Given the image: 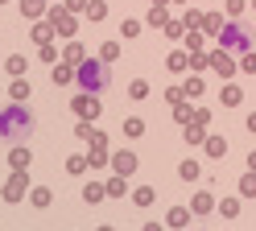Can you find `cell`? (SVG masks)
I'll return each instance as SVG.
<instances>
[{"label": "cell", "instance_id": "obj_12", "mask_svg": "<svg viewBox=\"0 0 256 231\" xmlns=\"http://www.w3.org/2000/svg\"><path fill=\"white\" fill-rule=\"evenodd\" d=\"M153 198H157L153 186H136V190H132V206H153Z\"/></svg>", "mask_w": 256, "mask_h": 231}, {"label": "cell", "instance_id": "obj_10", "mask_svg": "<svg viewBox=\"0 0 256 231\" xmlns=\"http://www.w3.org/2000/svg\"><path fill=\"white\" fill-rule=\"evenodd\" d=\"M50 78H54V87H66V82L74 78V70H70V62H54V70H50Z\"/></svg>", "mask_w": 256, "mask_h": 231}, {"label": "cell", "instance_id": "obj_13", "mask_svg": "<svg viewBox=\"0 0 256 231\" xmlns=\"http://www.w3.org/2000/svg\"><path fill=\"white\" fill-rule=\"evenodd\" d=\"M202 144H206V157H228V140L223 136H206Z\"/></svg>", "mask_w": 256, "mask_h": 231}, {"label": "cell", "instance_id": "obj_28", "mask_svg": "<svg viewBox=\"0 0 256 231\" xmlns=\"http://www.w3.org/2000/svg\"><path fill=\"white\" fill-rule=\"evenodd\" d=\"M87 16H91V21H104V16H108L104 0H91V4H87Z\"/></svg>", "mask_w": 256, "mask_h": 231}, {"label": "cell", "instance_id": "obj_38", "mask_svg": "<svg viewBox=\"0 0 256 231\" xmlns=\"http://www.w3.org/2000/svg\"><path fill=\"white\" fill-rule=\"evenodd\" d=\"M42 62H50V66L58 62V54H54V46H50V42H46V46H42Z\"/></svg>", "mask_w": 256, "mask_h": 231}, {"label": "cell", "instance_id": "obj_37", "mask_svg": "<svg viewBox=\"0 0 256 231\" xmlns=\"http://www.w3.org/2000/svg\"><path fill=\"white\" fill-rule=\"evenodd\" d=\"M91 0H66V12H87Z\"/></svg>", "mask_w": 256, "mask_h": 231}, {"label": "cell", "instance_id": "obj_16", "mask_svg": "<svg viewBox=\"0 0 256 231\" xmlns=\"http://www.w3.org/2000/svg\"><path fill=\"white\" fill-rule=\"evenodd\" d=\"M240 198H256V170H248L240 178Z\"/></svg>", "mask_w": 256, "mask_h": 231}, {"label": "cell", "instance_id": "obj_17", "mask_svg": "<svg viewBox=\"0 0 256 231\" xmlns=\"http://www.w3.org/2000/svg\"><path fill=\"white\" fill-rule=\"evenodd\" d=\"M29 202H34L38 210H46V206H50V202H54V194H50V190H46V186H38L34 194H29Z\"/></svg>", "mask_w": 256, "mask_h": 231}, {"label": "cell", "instance_id": "obj_47", "mask_svg": "<svg viewBox=\"0 0 256 231\" xmlns=\"http://www.w3.org/2000/svg\"><path fill=\"white\" fill-rule=\"evenodd\" d=\"M186 231H190V227H186Z\"/></svg>", "mask_w": 256, "mask_h": 231}, {"label": "cell", "instance_id": "obj_27", "mask_svg": "<svg viewBox=\"0 0 256 231\" xmlns=\"http://www.w3.org/2000/svg\"><path fill=\"white\" fill-rule=\"evenodd\" d=\"M104 194H108V190H104V186H95V182H91V186H83V202H100Z\"/></svg>", "mask_w": 256, "mask_h": 231}, {"label": "cell", "instance_id": "obj_30", "mask_svg": "<svg viewBox=\"0 0 256 231\" xmlns=\"http://www.w3.org/2000/svg\"><path fill=\"white\" fill-rule=\"evenodd\" d=\"M50 38H54V25H38V29H34V42H38V46H46Z\"/></svg>", "mask_w": 256, "mask_h": 231}, {"label": "cell", "instance_id": "obj_34", "mask_svg": "<svg viewBox=\"0 0 256 231\" xmlns=\"http://www.w3.org/2000/svg\"><path fill=\"white\" fill-rule=\"evenodd\" d=\"M136 33H140V21H124L120 25V38H136Z\"/></svg>", "mask_w": 256, "mask_h": 231}, {"label": "cell", "instance_id": "obj_2", "mask_svg": "<svg viewBox=\"0 0 256 231\" xmlns=\"http://www.w3.org/2000/svg\"><path fill=\"white\" fill-rule=\"evenodd\" d=\"M74 82H78L83 91H95V95H100L108 82H112L108 62H104V58H83V62H78V70H74Z\"/></svg>", "mask_w": 256, "mask_h": 231}, {"label": "cell", "instance_id": "obj_3", "mask_svg": "<svg viewBox=\"0 0 256 231\" xmlns=\"http://www.w3.org/2000/svg\"><path fill=\"white\" fill-rule=\"evenodd\" d=\"M219 46H223V50H236V54L252 50V33H248V25H240V21H228V25L219 29Z\"/></svg>", "mask_w": 256, "mask_h": 231}, {"label": "cell", "instance_id": "obj_21", "mask_svg": "<svg viewBox=\"0 0 256 231\" xmlns=\"http://www.w3.org/2000/svg\"><path fill=\"white\" fill-rule=\"evenodd\" d=\"M170 70H190V54L174 50V54H170Z\"/></svg>", "mask_w": 256, "mask_h": 231}, {"label": "cell", "instance_id": "obj_15", "mask_svg": "<svg viewBox=\"0 0 256 231\" xmlns=\"http://www.w3.org/2000/svg\"><path fill=\"white\" fill-rule=\"evenodd\" d=\"M190 206H194V214H211L215 210V198L202 190V194H194V202H190Z\"/></svg>", "mask_w": 256, "mask_h": 231}, {"label": "cell", "instance_id": "obj_24", "mask_svg": "<svg viewBox=\"0 0 256 231\" xmlns=\"http://www.w3.org/2000/svg\"><path fill=\"white\" fill-rule=\"evenodd\" d=\"M219 210H223V219H236V214H240V198H223Z\"/></svg>", "mask_w": 256, "mask_h": 231}, {"label": "cell", "instance_id": "obj_20", "mask_svg": "<svg viewBox=\"0 0 256 231\" xmlns=\"http://www.w3.org/2000/svg\"><path fill=\"white\" fill-rule=\"evenodd\" d=\"M182 95H190V99H198V95H202V78H198V74H190V78L182 82Z\"/></svg>", "mask_w": 256, "mask_h": 231}, {"label": "cell", "instance_id": "obj_35", "mask_svg": "<svg viewBox=\"0 0 256 231\" xmlns=\"http://www.w3.org/2000/svg\"><path fill=\"white\" fill-rule=\"evenodd\" d=\"M240 70H248V74H256V54H252V50H244V62H240Z\"/></svg>", "mask_w": 256, "mask_h": 231}, {"label": "cell", "instance_id": "obj_11", "mask_svg": "<svg viewBox=\"0 0 256 231\" xmlns=\"http://www.w3.org/2000/svg\"><path fill=\"white\" fill-rule=\"evenodd\" d=\"M166 223L178 227V231H186V227H190V210H186V206H174V210L166 214Z\"/></svg>", "mask_w": 256, "mask_h": 231}, {"label": "cell", "instance_id": "obj_9", "mask_svg": "<svg viewBox=\"0 0 256 231\" xmlns=\"http://www.w3.org/2000/svg\"><path fill=\"white\" fill-rule=\"evenodd\" d=\"M178 178H182V182H198V178H202V165H198L194 157H186V161L178 165Z\"/></svg>", "mask_w": 256, "mask_h": 231}, {"label": "cell", "instance_id": "obj_19", "mask_svg": "<svg viewBox=\"0 0 256 231\" xmlns=\"http://www.w3.org/2000/svg\"><path fill=\"white\" fill-rule=\"evenodd\" d=\"M240 99H244V95H240V87H232V82H228V87L219 91V104H223V108H236Z\"/></svg>", "mask_w": 256, "mask_h": 231}, {"label": "cell", "instance_id": "obj_32", "mask_svg": "<svg viewBox=\"0 0 256 231\" xmlns=\"http://www.w3.org/2000/svg\"><path fill=\"white\" fill-rule=\"evenodd\" d=\"M149 25H166V8H162V4L149 8Z\"/></svg>", "mask_w": 256, "mask_h": 231}, {"label": "cell", "instance_id": "obj_33", "mask_svg": "<svg viewBox=\"0 0 256 231\" xmlns=\"http://www.w3.org/2000/svg\"><path fill=\"white\" fill-rule=\"evenodd\" d=\"M100 58H104V62H116V58H120V46H116V42H108V46H104V54H100Z\"/></svg>", "mask_w": 256, "mask_h": 231}, {"label": "cell", "instance_id": "obj_31", "mask_svg": "<svg viewBox=\"0 0 256 231\" xmlns=\"http://www.w3.org/2000/svg\"><path fill=\"white\" fill-rule=\"evenodd\" d=\"M128 95H132V99H145V95H149V82H145V78H136L132 87H128Z\"/></svg>", "mask_w": 256, "mask_h": 231}, {"label": "cell", "instance_id": "obj_5", "mask_svg": "<svg viewBox=\"0 0 256 231\" xmlns=\"http://www.w3.org/2000/svg\"><path fill=\"white\" fill-rule=\"evenodd\" d=\"M25 186H29V170H12L8 186H4V198H8V202H21V198H25Z\"/></svg>", "mask_w": 256, "mask_h": 231}, {"label": "cell", "instance_id": "obj_40", "mask_svg": "<svg viewBox=\"0 0 256 231\" xmlns=\"http://www.w3.org/2000/svg\"><path fill=\"white\" fill-rule=\"evenodd\" d=\"M174 116H178L182 124H190V116H194V112H190V108H182V104H178V108H174Z\"/></svg>", "mask_w": 256, "mask_h": 231}, {"label": "cell", "instance_id": "obj_43", "mask_svg": "<svg viewBox=\"0 0 256 231\" xmlns=\"http://www.w3.org/2000/svg\"><path fill=\"white\" fill-rule=\"evenodd\" d=\"M248 170H256V148H252V153H248Z\"/></svg>", "mask_w": 256, "mask_h": 231}, {"label": "cell", "instance_id": "obj_23", "mask_svg": "<svg viewBox=\"0 0 256 231\" xmlns=\"http://www.w3.org/2000/svg\"><path fill=\"white\" fill-rule=\"evenodd\" d=\"M124 132H128V136H140V132H145V120H140V116H128V120H124Z\"/></svg>", "mask_w": 256, "mask_h": 231}, {"label": "cell", "instance_id": "obj_36", "mask_svg": "<svg viewBox=\"0 0 256 231\" xmlns=\"http://www.w3.org/2000/svg\"><path fill=\"white\" fill-rule=\"evenodd\" d=\"M66 62H70V66L83 62V46H70V50H66Z\"/></svg>", "mask_w": 256, "mask_h": 231}, {"label": "cell", "instance_id": "obj_26", "mask_svg": "<svg viewBox=\"0 0 256 231\" xmlns=\"http://www.w3.org/2000/svg\"><path fill=\"white\" fill-rule=\"evenodd\" d=\"M87 170H91L87 157H70V161H66V174H74V178H78V174H87Z\"/></svg>", "mask_w": 256, "mask_h": 231}, {"label": "cell", "instance_id": "obj_18", "mask_svg": "<svg viewBox=\"0 0 256 231\" xmlns=\"http://www.w3.org/2000/svg\"><path fill=\"white\" fill-rule=\"evenodd\" d=\"M29 95H34V91H29V78H25V74H21V78H12V99H17V104H25Z\"/></svg>", "mask_w": 256, "mask_h": 231}, {"label": "cell", "instance_id": "obj_8", "mask_svg": "<svg viewBox=\"0 0 256 231\" xmlns=\"http://www.w3.org/2000/svg\"><path fill=\"white\" fill-rule=\"evenodd\" d=\"M8 165H12V170H29V165H34L29 144H12V148H8Z\"/></svg>", "mask_w": 256, "mask_h": 231}, {"label": "cell", "instance_id": "obj_22", "mask_svg": "<svg viewBox=\"0 0 256 231\" xmlns=\"http://www.w3.org/2000/svg\"><path fill=\"white\" fill-rule=\"evenodd\" d=\"M182 136H186V144H202V140H206V136H202V124H186Z\"/></svg>", "mask_w": 256, "mask_h": 231}, {"label": "cell", "instance_id": "obj_1", "mask_svg": "<svg viewBox=\"0 0 256 231\" xmlns=\"http://www.w3.org/2000/svg\"><path fill=\"white\" fill-rule=\"evenodd\" d=\"M25 136H34V112H29L25 104H4L0 108V140H8V144H21Z\"/></svg>", "mask_w": 256, "mask_h": 231}, {"label": "cell", "instance_id": "obj_44", "mask_svg": "<svg viewBox=\"0 0 256 231\" xmlns=\"http://www.w3.org/2000/svg\"><path fill=\"white\" fill-rule=\"evenodd\" d=\"M248 132H256V112H252V116H248Z\"/></svg>", "mask_w": 256, "mask_h": 231}, {"label": "cell", "instance_id": "obj_25", "mask_svg": "<svg viewBox=\"0 0 256 231\" xmlns=\"http://www.w3.org/2000/svg\"><path fill=\"white\" fill-rule=\"evenodd\" d=\"M42 4H46V0H21V12L34 21V16H42Z\"/></svg>", "mask_w": 256, "mask_h": 231}, {"label": "cell", "instance_id": "obj_14", "mask_svg": "<svg viewBox=\"0 0 256 231\" xmlns=\"http://www.w3.org/2000/svg\"><path fill=\"white\" fill-rule=\"evenodd\" d=\"M4 70H8V74H12V78H21V74H25V70H29V62H25V58H21V54H8V62H4Z\"/></svg>", "mask_w": 256, "mask_h": 231}, {"label": "cell", "instance_id": "obj_46", "mask_svg": "<svg viewBox=\"0 0 256 231\" xmlns=\"http://www.w3.org/2000/svg\"><path fill=\"white\" fill-rule=\"evenodd\" d=\"M252 8H256V0H252Z\"/></svg>", "mask_w": 256, "mask_h": 231}, {"label": "cell", "instance_id": "obj_29", "mask_svg": "<svg viewBox=\"0 0 256 231\" xmlns=\"http://www.w3.org/2000/svg\"><path fill=\"white\" fill-rule=\"evenodd\" d=\"M104 190H108L112 198H120V194H124V178H120V174H112V182H108Z\"/></svg>", "mask_w": 256, "mask_h": 231}, {"label": "cell", "instance_id": "obj_42", "mask_svg": "<svg viewBox=\"0 0 256 231\" xmlns=\"http://www.w3.org/2000/svg\"><path fill=\"white\" fill-rule=\"evenodd\" d=\"M140 231H166L162 223H145V227H140Z\"/></svg>", "mask_w": 256, "mask_h": 231}, {"label": "cell", "instance_id": "obj_41", "mask_svg": "<svg viewBox=\"0 0 256 231\" xmlns=\"http://www.w3.org/2000/svg\"><path fill=\"white\" fill-rule=\"evenodd\" d=\"M228 12H232V16H240V12H244V0H228Z\"/></svg>", "mask_w": 256, "mask_h": 231}, {"label": "cell", "instance_id": "obj_4", "mask_svg": "<svg viewBox=\"0 0 256 231\" xmlns=\"http://www.w3.org/2000/svg\"><path fill=\"white\" fill-rule=\"evenodd\" d=\"M70 108H74L78 120H95L104 104H100V95H95V91H83V95H74V99H70Z\"/></svg>", "mask_w": 256, "mask_h": 231}, {"label": "cell", "instance_id": "obj_6", "mask_svg": "<svg viewBox=\"0 0 256 231\" xmlns=\"http://www.w3.org/2000/svg\"><path fill=\"white\" fill-rule=\"evenodd\" d=\"M136 165H140V161H136V153H128V148L112 153V170H116L120 178H132V174H136Z\"/></svg>", "mask_w": 256, "mask_h": 231}, {"label": "cell", "instance_id": "obj_45", "mask_svg": "<svg viewBox=\"0 0 256 231\" xmlns=\"http://www.w3.org/2000/svg\"><path fill=\"white\" fill-rule=\"evenodd\" d=\"M100 231H116V227H100Z\"/></svg>", "mask_w": 256, "mask_h": 231}, {"label": "cell", "instance_id": "obj_7", "mask_svg": "<svg viewBox=\"0 0 256 231\" xmlns=\"http://www.w3.org/2000/svg\"><path fill=\"white\" fill-rule=\"evenodd\" d=\"M211 70H215L219 78H232V74H240V66L232 62L228 50H215V54H211Z\"/></svg>", "mask_w": 256, "mask_h": 231}, {"label": "cell", "instance_id": "obj_39", "mask_svg": "<svg viewBox=\"0 0 256 231\" xmlns=\"http://www.w3.org/2000/svg\"><path fill=\"white\" fill-rule=\"evenodd\" d=\"M166 99H170V104H182L186 95H182V87H170V91H166Z\"/></svg>", "mask_w": 256, "mask_h": 231}]
</instances>
